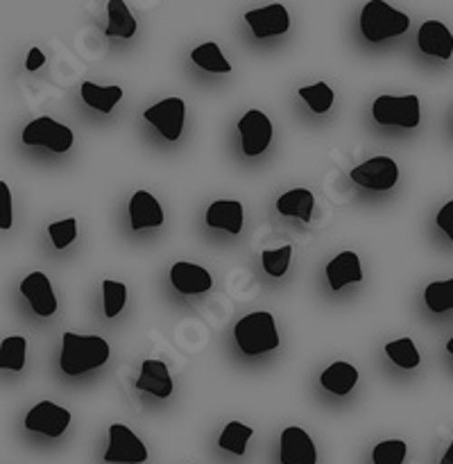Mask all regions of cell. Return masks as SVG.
Here are the masks:
<instances>
[{
    "instance_id": "obj_19",
    "label": "cell",
    "mask_w": 453,
    "mask_h": 464,
    "mask_svg": "<svg viewBox=\"0 0 453 464\" xmlns=\"http://www.w3.org/2000/svg\"><path fill=\"white\" fill-rule=\"evenodd\" d=\"M207 225L213 229H225L229 234H240L243 229V204L236 199L213 202L207 211Z\"/></svg>"
},
{
    "instance_id": "obj_38",
    "label": "cell",
    "mask_w": 453,
    "mask_h": 464,
    "mask_svg": "<svg viewBox=\"0 0 453 464\" xmlns=\"http://www.w3.org/2000/svg\"><path fill=\"white\" fill-rule=\"evenodd\" d=\"M447 352H448V353H451V356H453V338H451V340H448V343H447Z\"/></svg>"
},
{
    "instance_id": "obj_21",
    "label": "cell",
    "mask_w": 453,
    "mask_h": 464,
    "mask_svg": "<svg viewBox=\"0 0 453 464\" xmlns=\"http://www.w3.org/2000/svg\"><path fill=\"white\" fill-rule=\"evenodd\" d=\"M356 381H358V370L353 365H349V362H333V365L326 367L320 376L322 388H326L333 394H340V397L352 392Z\"/></svg>"
},
{
    "instance_id": "obj_33",
    "label": "cell",
    "mask_w": 453,
    "mask_h": 464,
    "mask_svg": "<svg viewBox=\"0 0 453 464\" xmlns=\"http://www.w3.org/2000/svg\"><path fill=\"white\" fill-rule=\"evenodd\" d=\"M48 234L50 238H53L54 247L57 249L68 247L77 236L75 218H68V220H59V222H53V225H48Z\"/></svg>"
},
{
    "instance_id": "obj_36",
    "label": "cell",
    "mask_w": 453,
    "mask_h": 464,
    "mask_svg": "<svg viewBox=\"0 0 453 464\" xmlns=\"http://www.w3.org/2000/svg\"><path fill=\"white\" fill-rule=\"evenodd\" d=\"M43 62H45V54L41 53L39 48H32L30 54H27L25 68H27V71H36V68L43 66Z\"/></svg>"
},
{
    "instance_id": "obj_18",
    "label": "cell",
    "mask_w": 453,
    "mask_h": 464,
    "mask_svg": "<svg viewBox=\"0 0 453 464\" xmlns=\"http://www.w3.org/2000/svg\"><path fill=\"white\" fill-rule=\"evenodd\" d=\"M326 279H329L331 288L340 290L347 284H358L362 281V270H361V258L353 252H342L329 261L326 266Z\"/></svg>"
},
{
    "instance_id": "obj_30",
    "label": "cell",
    "mask_w": 453,
    "mask_h": 464,
    "mask_svg": "<svg viewBox=\"0 0 453 464\" xmlns=\"http://www.w3.org/2000/svg\"><path fill=\"white\" fill-rule=\"evenodd\" d=\"M406 453V442H401V440H385V442H379L374 447L371 460H374V464H403Z\"/></svg>"
},
{
    "instance_id": "obj_8",
    "label": "cell",
    "mask_w": 453,
    "mask_h": 464,
    "mask_svg": "<svg viewBox=\"0 0 453 464\" xmlns=\"http://www.w3.org/2000/svg\"><path fill=\"white\" fill-rule=\"evenodd\" d=\"M71 424V412L53 401H41L27 412L25 429L32 433H43L48 438H59Z\"/></svg>"
},
{
    "instance_id": "obj_4",
    "label": "cell",
    "mask_w": 453,
    "mask_h": 464,
    "mask_svg": "<svg viewBox=\"0 0 453 464\" xmlns=\"http://www.w3.org/2000/svg\"><path fill=\"white\" fill-rule=\"evenodd\" d=\"M371 116L379 125L410 127L419 125V98L417 95H379L371 104Z\"/></svg>"
},
{
    "instance_id": "obj_17",
    "label": "cell",
    "mask_w": 453,
    "mask_h": 464,
    "mask_svg": "<svg viewBox=\"0 0 453 464\" xmlns=\"http://www.w3.org/2000/svg\"><path fill=\"white\" fill-rule=\"evenodd\" d=\"M136 388L140 392H149L159 399H168L172 394V376L166 362L145 361L140 367V376L136 379Z\"/></svg>"
},
{
    "instance_id": "obj_15",
    "label": "cell",
    "mask_w": 453,
    "mask_h": 464,
    "mask_svg": "<svg viewBox=\"0 0 453 464\" xmlns=\"http://www.w3.org/2000/svg\"><path fill=\"white\" fill-rule=\"evenodd\" d=\"M417 44L424 54L430 57L448 59L453 54V34L448 32V27L439 21H426L419 27V34H417Z\"/></svg>"
},
{
    "instance_id": "obj_14",
    "label": "cell",
    "mask_w": 453,
    "mask_h": 464,
    "mask_svg": "<svg viewBox=\"0 0 453 464\" xmlns=\"http://www.w3.org/2000/svg\"><path fill=\"white\" fill-rule=\"evenodd\" d=\"M170 281L177 293L181 295H202L211 290L213 279L208 270L188 261H177L170 270Z\"/></svg>"
},
{
    "instance_id": "obj_32",
    "label": "cell",
    "mask_w": 453,
    "mask_h": 464,
    "mask_svg": "<svg viewBox=\"0 0 453 464\" xmlns=\"http://www.w3.org/2000/svg\"><path fill=\"white\" fill-rule=\"evenodd\" d=\"M290 256H293V247L290 245H284L281 249H272V252H263V270L270 276H284L290 266Z\"/></svg>"
},
{
    "instance_id": "obj_1",
    "label": "cell",
    "mask_w": 453,
    "mask_h": 464,
    "mask_svg": "<svg viewBox=\"0 0 453 464\" xmlns=\"http://www.w3.org/2000/svg\"><path fill=\"white\" fill-rule=\"evenodd\" d=\"M109 343L100 335L63 334L62 344V370L63 374L77 376L95 370L109 361Z\"/></svg>"
},
{
    "instance_id": "obj_37",
    "label": "cell",
    "mask_w": 453,
    "mask_h": 464,
    "mask_svg": "<svg viewBox=\"0 0 453 464\" xmlns=\"http://www.w3.org/2000/svg\"><path fill=\"white\" fill-rule=\"evenodd\" d=\"M439 464H453V442H451V447L447 449V453H444L442 460H439Z\"/></svg>"
},
{
    "instance_id": "obj_16",
    "label": "cell",
    "mask_w": 453,
    "mask_h": 464,
    "mask_svg": "<svg viewBox=\"0 0 453 464\" xmlns=\"http://www.w3.org/2000/svg\"><path fill=\"white\" fill-rule=\"evenodd\" d=\"M130 220L134 231L145 229V227H161L163 211L159 199L148 190H136L130 199Z\"/></svg>"
},
{
    "instance_id": "obj_27",
    "label": "cell",
    "mask_w": 453,
    "mask_h": 464,
    "mask_svg": "<svg viewBox=\"0 0 453 464\" xmlns=\"http://www.w3.org/2000/svg\"><path fill=\"white\" fill-rule=\"evenodd\" d=\"M25 352H27V340L21 335H12L5 338L0 344V367L3 370L21 372L25 367Z\"/></svg>"
},
{
    "instance_id": "obj_2",
    "label": "cell",
    "mask_w": 453,
    "mask_h": 464,
    "mask_svg": "<svg viewBox=\"0 0 453 464\" xmlns=\"http://www.w3.org/2000/svg\"><path fill=\"white\" fill-rule=\"evenodd\" d=\"M408 27H410L408 14L390 7L383 0H371L361 12V32L371 44L403 34V32H408Z\"/></svg>"
},
{
    "instance_id": "obj_11",
    "label": "cell",
    "mask_w": 453,
    "mask_h": 464,
    "mask_svg": "<svg viewBox=\"0 0 453 464\" xmlns=\"http://www.w3.org/2000/svg\"><path fill=\"white\" fill-rule=\"evenodd\" d=\"M245 21L252 27L254 36L256 39H267V36L285 34L290 27V16L288 9L279 3H272L267 7L252 9V12L245 14Z\"/></svg>"
},
{
    "instance_id": "obj_35",
    "label": "cell",
    "mask_w": 453,
    "mask_h": 464,
    "mask_svg": "<svg viewBox=\"0 0 453 464\" xmlns=\"http://www.w3.org/2000/svg\"><path fill=\"white\" fill-rule=\"evenodd\" d=\"M438 227L448 236V238H451V243H453V202L444 204V207L439 208Z\"/></svg>"
},
{
    "instance_id": "obj_23",
    "label": "cell",
    "mask_w": 453,
    "mask_h": 464,
    "mask_svg": "<svg viewBox=\"0 0 453 464\" xmlns=\"http://www.w3.org/2000/svg\"><path fill=\"white\" fill-rule=\"evenodd\" d=\"M109 25L104 30L107 36H120V39H131L136 34V18L131 16L130 7L122 0H109Z\"/></svg>"
},
{
    "instance_id": "obj_5",
    "label": "cell",
    "mask_w": 453,
    "mask_h": 464,
    "mask_svg": "<svg viewBox=\"0 0 453 464\" xmlns=\"http://www.w3.org/2000/svg\"><path fill=\"white\" fill-rule=\"evenodd\" d=\"M23 143L41 145V148H48L53 150V152L63 154L71 150L72 131L71 127L53 121L50 116H41L36 118V121H32L30 125L23 130Z\"/></svg>"
},
{
    "instance_id": "obj_24",
    "label": "cell",
    "mask_w": 453,
    "mask_h": 464,
    "mask_svg": "<svg viewBox=\"0 0 453 464\" xmlns=\"http://www.w3.org/2000/svg\"><path fill=\"white\" fill-rule=\"evenodd\" d=\"M190 59L208 72H231V63L226 62L222 50L217 48V44H213V41L198 45V48L190 53Z\"/></svg>"
},
{
    "instance_id": "obj_26",
    "label": "cell",
    "mask_w": 453,
    "mask_h": 464,
    "mask_svg": "<svg viewBox=\"0 0 453 464\" xmlns=\"http://www.w3.org/2000/svg\"><path fill=\"white\" fill-rule=\"evenodd\" d=\"M252 435L254 429L240 424V421H231V424H226V429L222 430L220 440H217V447L234 453V456H245V449H247V442Z\"/></svg>"
},
{
    "instance_id": "obj_12",
    "label": "cell",
    "mask_w": 453,
    "mask_h": 464,
    "mask_svg": "<svg viewBox=\"0 0 453 464\" xmlns=\"http://www.w3.org/2000/svg\"><path fill=\"white\" fill-rule=\"evenodd\" d=\"M21 293L23 297H27L32 311L41 317H50L57 311V297L53 293V285L50 279L43 272H32L27 275V279L21 281Z\"/></svg>"
},
{
    "instance_id": "obj_9",
    "label": "cell",
    "mask_w": 453,
    "mask_h": 464,
    "mask_svg": "<svg viewBox=\"0 0 453 464\" xmlns=\"http://www.w3.org/2000/svg\"><path fill=\"white\" fill-rule=\"evenodd\" d=\"M238 131L240 139H243V152L247 154V157H258V154H263L272 140L270 118L263 111H258V109H252V111H247L240 118Z\"/></svg>"
},
{
    "instance_id": "obj_25",
    "label": "cell",
    "mask_w": 453,
    "mask_h": 464,
    "mask_svg": "<svg viewBox=\"0 0 453 464\" xmlns=\"http://www.w3.org/2000/svg\"><path fill=\"white\" fill-rule=\"evenodd\" d=\"M424 302L430 313H447L453 311V279L448 281H433L426 285Z\"/></svg>"
},
{
    "instance_id": "obj_3",
    "label": "cell",
    "mask_w": 453,
    "mask_h": 464,
    "mask_svg": "<svg viewBox=\"0 0 453 464\" xmlns=\"http://www.w3.org/2000/svg\"><path fill=\"white\" fill-rule=\"evenodd\" d=\"M234 334L240 352H245L247 356H258V353L272 352V349L279 347V334H276L275 317L265 311L245 315L236 324Z\"/></svg>"
},
{
    "instance_id": "obj_7",
    "label": "cell",
    "mask_w": 453,
    "mask_h": 464,
    "mask_svg": "<svg viewBox=\"0 0 453 464\" xmlns=\"http://www.w3.org/2000/svg\"><path fill=\"white\" fill-rule=\"evenodd\" d=\"M353 184L370 190H390L399 179L397 163L390 157H374L352 170Z\"/></svg>"
},
{
    "instance_id": "obj_31",
    "label": "cell",
    "mask_w": 453,
    "mask_h": 464,
    "mask_svg": "<svg viewBox=\"0 0 453 464\" xmlns=\"http://www.w3.org/2000/svg\"><path fill=\"white\" fill-rule=\"evenodd\" d=\"M102 293H104V315L116 317L127 302V285L118 284V281L104 279Z\"/></svg>"
},
{
    "instance_id": "obj_10",
    "label": "cell",
    "mask_w": 453,
    "mask_h": 464,
    "mask_svg": "<svg viewBox=\"0 0 453 464\" xmlns=\"http://www.w3.org/2000/svg\"><path fill=\"white\" fill-rule=\"evenodd\" d=\"M186 104L181 98H166L145 111V121L152 122L168 140H177L184 130Z\"/></svg>"
},
{
    "instance_id": "obj_22",
    "label": "cell",
    "mask_w": 453,
    "mask_h": 464,
    "mask_svg": "<svg viewBox=\"0 0 453 464\" xmlns=\"http://www.w3.org/2000/svg\"><path fill=\"white\" fill-rule=\"evenodd\" d=\"M82 98L91 109H98L102 113H111L113 107L120 102L122 89L120 86H98L93 82L82 84Z\"/></svg>"
},
{
    "instance_id": "obj_20",
    "label": "cell",
    "mask_w": 453,
    "mask_h": 464,
    "mask_svg": "<svg viewBox=\"0 0 453 464\" xmlns=\"http://www.w3.org/2000/svg\"><path fill=\"white\" fill-rule=\"evenodd\" d=\"M313 207H315V198L308 188H293L276 199V211L281 216L299 218L304 222H311Z\"/></svg>"
},
{
    "instance_id": "obj_28",
    "label": "cell",
    "mask_w": 453,
    "mask_h": 464,
    "mask_svg": "<svg viewBox=\"0 0 453 464\" xmlns=\"http://www.w3.org/2000/svg\"><path fill=\"white\" fill-rule=\"evenodd\" d=\"M385 353L394 365L403 367V370H412L419 365V352L415 349V343L410 338L394 340V343L385 344Z\"/></svg>"
},
{
    "instance_id": "obj_13",
    "label": "cell",
    "mask_w": 453,
    "mask_h": 464,
    "mask_svg": "<svg viewBox=\"0 0 453 464\" xmlns=\"http://www.w3.org/2000/svg\"><path fill=\"white\" fill-rule=\"evenodd\" d=\"M317 451L311 435L304 429L290 426L281 433V464H315Z\"/></svg>"
},
{
    "instance_id": "obj_29",
    "label": "cell",
    "mask_w": 453,
    "mask_h": 464,
    "mask_svg": "<svg viewBox=\"0 0 453 464\" xmlns=\"http://www.w3.org/2000/svg\"><path fill=\"white\" fill-rule=\"evenodd\" d=\"M299 98H304V102L313 109L315 113H326L333 104V91L326 82H317L313 86H302L299 89Z\"/></svg>"
},
{
    "instance_id": "obj_34",
    "label": "cell",
    "mask_w": 453,
    "mask_h": 464,
    "mask_svg": "<svg viewBox=\"0 0 453 464\" xmlns=\"http://www.w3.org/2000/svg\"><path fill=\"white\" fill-rule=\"evenodd\" d=\"M0 229H12V190L0 181Z\"/></svg>"
},
{
    "instance_id": "obj_6",
    "label": "cell",
    "mask_w": 453,
    "mask_h": 464,
    "mask_svg": "<svg viewBox=\"0 0 453 464\" xmlns=\"http://www.w3.org/2000/svg\"><path fill=\"white\" fill-rule=\"evenodd\" d=\"M148 460V449L136 438L134 430L125 424H111L109 429V449L104 453V462L143 464Z\"/></svg>"
}]
</instances>
